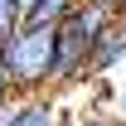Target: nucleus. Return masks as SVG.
Here are the masks:
<instances>
[{
    "label": "nucleus",
    "mask_w": 126,
    "mask_h": 126,
    "mask_svg": "<svg viewBox=\"0 0 126 126\" xmlns=\"http://www.w3.org/2000/svg\"><path fill=\"white\" fill-rule=\"evenodd\" d=\"M111 10H116V19H126V0H107Z\"/></svg>",
    "instance_id": "10"
},
{
    "label": "nucleus",
    "mask_w": 126,
    "mask_h": 126,
    "mask_svg": "<svg viewBox=\"0 0 126 126\" xmlns=\"http://www.w3.org/2000/svg\"><path fill=\"white\" fill-rule=\"evenodd\" d=\"M5 58V73L15 78V92L19 97H44V87L53 82V29H24L0 48Z\"/></svg>",
    "instance_id": "1"
},
{
    "label": "nucleus",
    "mask_w": 126,
    "mask_h": 126,
    "mask_svg": "<svg viewBox=\"0 0 126 126\" xmlns=\"http://www.w3.org/2000/svg\"><path fill=\"white\" fill-rule=\"evenodd\" d=\"M73 126H116L111 116H92V121H73Z\"/></svg>",
    "instance_id": "8"
},
{
    "label": "nucleus",
    "mask_w": 126,
    "mask_h": 126,
    "mask_svg": "<svg viewBox=\"0 0 126 126\" xmlns=\"http://www.w3.org/2000/svg\"><path fill=\"white\" fill-rule=\"evenodd\" d=\"M19 29H24V10H19L15 0H0V48L10 44Z\"/></svg>",
    "instance_id": "5"
},
{
    "label": "nucleus",
    "mask_w": 126,
    "mask_h": 126,
    "mask_svg": "<svg viewBox=\"0 0 126 126\" xmlns=\"http://www.w3.org/2000/svg\"><path fill=\"white\" fill-rule=\"evenodd\" d=\"M121 58H126V19H116V24L97 39V48H92V78H107Z\"/></svg>",
    "instance_id": "3"
},
{
    "label": "nucleus",
    "mask_w": 126,
    "mask_h": 126,
    "mask_svg": "<svg viewBox=\"0 0 126 126\" xmlns=\"http://www.w3.org/2000/svg\"><path fill=\"white\" fill-rule=\"evenodd\" d=\"M15 78H10V73H5V58H0V111H5V107H10V102H15Z\"/></svg>",
    "instance_id": "6"
},
{
    "label": "nucleus",
    "mask_w": 126,
    "mask_h": 126,
    "mask_svg": "<svg viewBox=\"0 0 126 126\" xmlns=\"http://www.w3.org/2000/svg\"><path fill=\"white\" fill-rule=\"evenodd\" d=\"M19 10H24V24H29V15H34V5H39V0H15Z\"/></svg>",
    "instance_id": "9"
},
{
    "label": "nucleus",
    "mask_w": 126,
    "mask_h": 126,
    "mask_svg": "<svg viewBox=\"0 0 126 126\" xmlns=\"http://www.w3.org/2000/svg\"><path fill=\"white\" fill-rule=\"evenodd\" d=\"M111 121H116V126H126V87L111 97Z\"/></svg>",
    "instance_id": "7"
},
{
    "label": "nucleus",
    "mask_w": 126,
    "mask_h": 126,
    "mask_svg": "<svg viewBox=\"0 0 126 126\" xmlns=\"http://www.w3.org/2000/svg\"><path fill=\"white\" fill-rule=\"evenodd\" d=\"M78 5H82V0H39L34 15H29V24H34V29H58L63 19H73Z\"/></svg>",
    "instance_id": "4"
},
{
    "label": "nucleus",
    "mask_w": 126,
    "mask_h": 126,
    "mask_svg": "<svg viewBox=\"0 0 126 126\" xmlns=\"http://www.w3.org/2000/svg\"><path fill=\"white\" fill-rule=\"evenodd\" d=\"M0 126H63V107L48 97H15L0 111Z\"/></svg>",
    "instance_id": "2"
}]
</instances>
